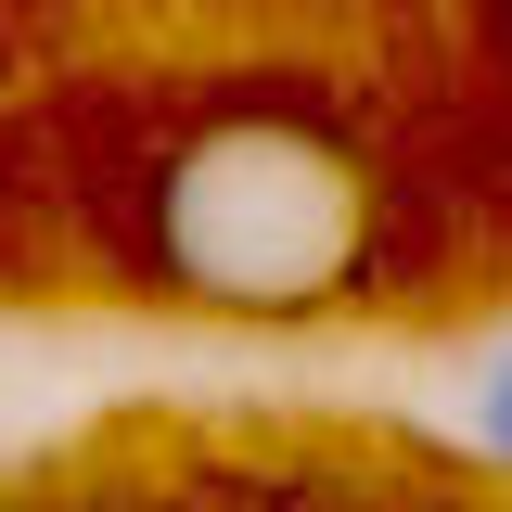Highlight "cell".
<instances>
[{
  "mask_svg": "<svg viewBox=\"0 0 512 512\" xmlns=\"http://www.w3.org/2000/svg\"><path fill=\"white\" fill-rule=\"evenodd\" d=\"M359 244H372V205L320 128H269V116L205 128L154 180V269L192 308H244V320L333 308L359 282Z\"/></svg>",
  "mask_w": 512,
  "mask_h": 512,
  "instance_id": "1",
  "label": "cell"
},
{
  "mask_svg": "<svg viewBox=\"0 0 512 512\" xmlns=\"http://www.w3.org/2000/svg\"><path fill=\"white\" fill-rule=\"evenodd\" d=\"M461 436H474V448H487V461L512 474V333L487 346V359H474V384H461Z\"/></svg>",
  "mask_w": 512,
  "mask_h": 512,
  "instance_id": "2",
  "label": "cell"
}]
</instances>
